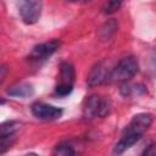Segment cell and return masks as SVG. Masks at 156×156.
I'll return each mask as SVG.
<instances>
[{
	"mask_svg": "<svg viewBox=\"0 0 156 156\" xmlns=\"http://www.w3.org/2000/svg\"><path fill=\"white\" fill-rule=\"evenodd\" d=\"M111 104L107 99H101L98 95H90L83 104V118L91 119L94 117H105L108 115Z\"/></svg>",
	"mask_w": 156,
	"mask_h": 156,
	"instance_id": "3957f363",
	"label": "cell"
},
{
	"mask_svg": "<svg viewBox=\"0 0 156 156\" xmlns=\"http://www.w3.org/2000/svg\"><path fill=\"white\" fill-rule=\"evenodd\" d=\"M83 1H90V0H83Z\"/></svg>",
	"mask_w": 156,
	"mask_h": 156,
	"instance_id": "e0dca14e",
	"label": "cell"
},
{
	"mask_svg": "<svg viewBox=\"0 0 156 156\" xmlns=\"http://www.w3.org/2000/svg\"><path fill=\"white\" fill-rule=\"evenodd\" d=\"M74 67L69 62H62L60 65V74H58V83L55 88V93L58 96H67L73 90V82H74Z\"/></svg>",
	"mask_w": 156,
	"mask_h": 156,
	"instance_id": "277c9868",
	"label": "cell"
},
{
	"mask_svg": "<svg viewBox=\"0 0 156 156\" xmlns=\"http://www.w3.org/2000/svg\"><path fill=\"white\" fill-rule=\"evenodd\" d=\"M151 123H152V116L150 113L141 112L133 116L128 126L124 128L119 140L116 143L113 147V152L123 154L126 150L132 147L136 141L140 140V138L149 129Z\"/></svg>",
	"mask_w": 156,
	"mask_h": 156,
	"instance_id": "6da1fadb",
	"label": "cell"
},
{
	"mask_svg": "<svg viewBox=\"0 0 156 156\" xmlns=\"http://www.w3.org/2000/svg\"><path fill=\"white\" fill-rule=\"evenodd\" d=\"M41 0H18V12L26 24H34L41 15Z\"/></svg>",
	"mask_w": 156,
	"mask_h": 156,
	"instance_id": "5b68a950",
	"label": "cell"
},
{
	"mask_svg": "<svg viewBox=\"0 0 156 156\" xmlns=\"http://www.w3.org/2000/svg\"><path fill=\"white\" fill-rule=\"evenodd\" d=\"M69 2H78V1H83V0H67Z\"/></svg>",
	"mask_w": 156,
	"mask_h": 156,
	"instance_id": "2e32d148",
	"label": "cell"
},
{
	"mask_svg": "<svg viewBox=\"0 0 156 156\" xmlns=\"http://www.w3.org/2000/svg\"><path fill=\"white\" fill-rule=\"evenodd\" d=\"M151 69H152L154 74L156 76V48L154 49L152 55H151Z\"/></svg>",
	"mask_w": 156,
	"mask_h": 156,
	"instance_id": "9a60e30c",
	"label": "cell"
},
{
	"mask_svg": "<svg viewBox=\"0 0 156 156\" xmlns=\"http://www.w3.org/2000/svg\"><path fill=\"white\" fill-rule=\"evenodd\" d=\"M124 0H106L105 4L102 5V13L104 15H111L115 13L116 11L119 10Z\"/></svg>",
	"mask_w": 156,
	"mask_h": 156,
	"instance_id": "7c38bea8",
	"label": "cell"
},
{
	"mask_svg": "<svg viewBox=\"0 0 156 156\" xmlns=\"http://www.w3.org/2000/svg\"><path fill=\"white\" fill-rule=\"evenodd\" d=\"M20 128V123L15 121H7L1 124L0 127V135L2 134H16V132Z\"/></svg>",
	"mask_w": 156,
	"mask_h": 156,
	"instance_id": "4fadbf2b",
	"label": "cell"
},
{
	"mask_svg": "<svg viewBox=\"0 0 156 156\" xmlns=\"http://www.w3.org/2000/svg\"><path fill=\"white\" fill-rule=\"evenodd\" d=\"M117 29H118V22L115 18H111V20L106 21L98 29V38H99V40H101V41L110 40L116 34Z\"/></svg>",
	"mask_w": 156,
	"mask_h": 156,
	"instance_id": "30bf717a",
	"label": "cell"
},
{
	"mask_svg": "<svg viewBox=\"0 0 156 156\" xmlns=\"http://www.w3.org/2000/svg\"><path fill=\"white\" fill-rule=\"evenodd\" d=\"M0 136H1L0 152L4 154V152H6V150H9L13 145V143L16 140V136H15V134H2Z\"/></svg>",
	"mask_w": 156,
	"mask_h": 156,
	"instance_id": "5bb4252c",
	"label": "cell"
},
{
	"mask_svg": "<svg viewBox=\"0 0 156 156\" xmlns=\"http://www.w3.org/2000/svg\"><path fill=\"white\" fill-rule=\"evenodd\" d=\"M110 74H111V69H108V66L104 61L98 62L90 69L87 78V84L90 88L101 85L110 79Z\"/></svg>",
	"mask_w": 156,
	"mask_h": 156,
	"instance_id": "ba28073f",
	"label": "cell"
},
{
	"mask_svg": "<svg viewBox=\"0 0 156 156\" xmlns=\"http://www.w3.org/2000/svg\"><path fill=\"white\" fill-rule=\"evenodd\" d=\"M74 154H76V150L68 141L58 143L52 150V155H56V156H68V155H74Z\"/></svg>",
	"mask_w": 156,
	"mask_h": 156,
	"instance_id": "8fae6325",
	"label": "cell"
},
{
	"mask_svg": "<svg viewBox=\"0 0 156 156\" xmlns=\"http://www.w3.org/2000/svg\"><path fill=\"white\" fill-rule=\"evenodd\" d=\"M58 48H60V41L57 39H52V40L35 45L30 50L28 57L32 61H44L49 58Z\"/></svg>",
	"mask_w": 156,
	"mask_h": 156,
	"instance_id": "52a82bcc",
	"label": "cell"
},
{
	"mask_svg": "<svg viewBox=\"0 0 156 156\" xmlns=\"http://www.w3.org/2000/svg\"><path fill=\"white\" fill-rule=\"evenodd\" d=\"M32 113L43 121H54V119H58L63 111L61 107L50 105V104H45V102H35L32 105Z\"/></svg>",
	"mask_w": 156,
	"mask_h": 156,
	"instance_id": "8992f818",
	"label": "cell"
},
{
	"mask_svg": "<svg viewBox=\"0 0 156 156\" xmlns=\"http://www.w3.org/2000/svg\"><path fill=\"white\" fill-rule=\"evenodd\" d=\"M139 71V63L134 56L123 57L112 69L110 74L111 80L116 82H127L133 78Z\"/></svg>",
	"mask_w": 156,
	"mask_h": 156,
	"instance_id": "7a4b0ae2",
	"label": "cell"
},
{
	"mask_svg": "<svg viewBox=\"0 0 156 156\" xmlns=\"http://www.w3.org/2000/svg\"><path fill=\"white\" fill-rule=\"evenodd\" d=\"M34 94V88L30 83H17L7 89V95L13 98L27 99Z\"/></svg>",
	"mask_w": 156,
	"mask_h": 156,
	"instance_id": "9c48e42d",
	"label": "cell"
}]
</instances>
